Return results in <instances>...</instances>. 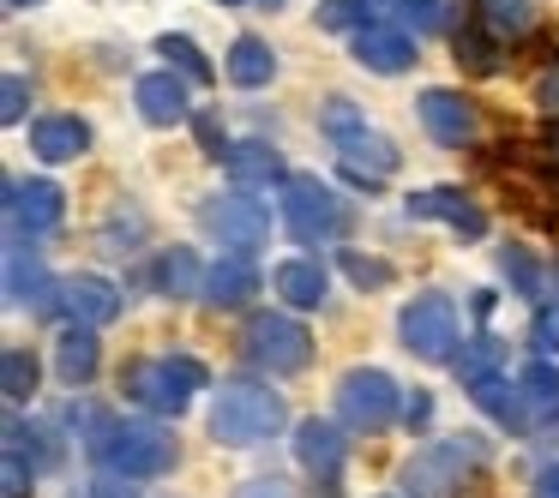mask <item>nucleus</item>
Here are the masks:
<instances>
[{
    "label": "nucleus",
    "instance_id": "7c9ffc66",
    "mask_svg": "<svg viewBox=\"0 0 559 498\" xmlns=\"http://www.w3.org/2000/svg\"><path fill=\"white\" fill-rule=\"evenodd\" d=\"M499 277H506L523 301H542V265H535L530 246H499Z\"/></svg>",
    "mask_w": 559,
    "mask_h": 498
},
{
    "label": "nucleus",
    "instance_id": "ea45409f",
    "mask_svg": "<svg viewBox=\"0 0 559 498\" xmlns=\"http://www.w3.org/2000/svg\"><path fill=\"white\" fill-rule=\"evenodd\" d=\"M343 270H349L355 289H385V282H391V265H385V258H373V253H343Z\"/></svg>",
    "mask_w": 559,
    "mask_h": 498
},
{
    "label": "nucleus",
    "instance_id": "a18cd8bd",
    "mask_svg": "<svg viewBox=\"0 0 559 498\" xmlns=\"http://www.w3.org/2000/svg\"><path fill=\"white\" fill-rule=\"evenodd\" d=\"M235 498H295V493H289V481H241Z\"/></svg>",
    "mask_w": 559,
    "mask_h": 498
},
{
    "label": "nucleus",
    "instance_id": "c9c22d12",
    "mask_svg": "<svg viewBox=\"0 0 559 498\" xmlns=\"http://www.w3.org/2000/svg\"><path fill=\"white\" fill-rule=\"evenodd\" d=\"M319 31H367V0H319Z\"/></svg>",
    "mask_w": 559,
    "mask_h": 498
},
{
    "label": "nucleus",
    "instance_id": "4c0bfd02",
    "mask_svg": "<svg viewBox=\"0 0 559 498\" xmlns=\"http://www.w3.org/2000/svg\"><path fill=\"white\" fill-rule=\"evenodd\" d=\"M397 19L415 37H433V31L445 25V7H439V0H397Z\"/></svg>",
    "mask_w": 559,
    "mask_h": 498
},
{
    "label": "nucleus",
    "instance_id": "f704fd0d",
    "mask_svg": "<svg viewBox=\"0 0 559 498\" xmlns=\"http://www.w3.org/2000/svg\"><path fill=\"white\" fill-rule=\"evenodd\" d=\"M31 481H37V457H25V450H0V493L31 498Z\"/></svg>",
    "mask_w": 559,
    "mask_h": 498
},
{
    "label": "nucleus",
    "instance_id": "2eb2a0df",
    "mask_svg": "<svg viewBox=\"0 0 559 498\" xmlns=\"http://www.w3.org/2000/svg\"><path fill=\"white\" fill-rule=\"evenodd\" d=\"M61 313L85 330H103L121 318V289L109 277H67L61 282Z\"/></svg>",
    "mask_w": 559,
    "mask_h": 498
},
{
    "label": "nucleus",
    "instance_id": "b1692460",
    "mask_svg": "<svg viewBox=\"0 0 559 498\" xmlns=\"http://www.w3.org/2000/svg\"><path fill=\"white\" fill-rule=\"evenodd\" d=\"M469 397L475 402H481V409L487 414H493V421L499 426H511V433H530V402H523V385H511V378L506 373H493V378H481V385H475L469 390Z\"/></svg>",
    "mask_w": 559,
    "mask_h": 498
},
{
    "label": "nucleus",
    "instance_id": "f3484780",
    "mask_svg": "<svg viewBox=\"0 0 559 498\" xmlns=\"http://www.w3.org/2000/svg\"><path fill=\"white\" fill-rule=\"evenodd\" d=\"M337 150H343V174H349L355 186H367V193H379V186L397 174V145L379 138V133H361V138H349V145H337Z\"/></svg>",
    "mask_w": 559,
    "mask_h": 498
},
{
    "label": "nucleus",
    "instance_id": "4be33fe9",
    "mask_svg": "<svg viewBox=\"0 0 559 498\" xmlns=\"http://www.w3.org/2000/svg\"><path fill=\"white\" fill-rule=\"evenodd\" d=\"M103 366V349H97V330L85 325H67L61 342H55V373H61V385H91Z\"/></svg>",
    "mask_w": 559,
    "mask_h": 498
},
{
    "label": "nucleus",
    "instance_id": "aec40b11",
    "mask_svg": "<svg viewBox=\"0 0 559 498\" xmlns=\"http://www.w3.org/2000/svg\"><path fill=\"white\" fill-rule=\"evenodd\" d=\"M229 174H235V186H241V193H259V186L289 181L277 145H265V138H241V145L229 150Z\"/></svg>",
    "mask_w": 559,
    "mask_h": 498
},
{
    "label": "nucleus",
    "instance_id": "20e7f679",
    "mask_svg": "<svg viewBox=\"0 0 559 498\" xmlns=\"http://www.w3.org/2000/svg\"><path fill=\"white\" fill-rule=\"evenodd\" d=\"M283 229L301 246L337 241V234L349 229V205H343L319 174H289V181H283Z\"/></svg>",
    "mask_w": 559,
    "mask_h": 498
},
{
    "label": "nucleus",
    "instance_id": "f8f14e48",
    "mask_svg": "<svg viewBox=\"0 0 559 498\" xmlns=\"http://www.w3.org/2000/svg\"><path fill=\"white\" fill-rule=\"evenodd\" d=\"M7 306H13V313H55V306H61V289L49 282L37 246L7 241Z\"/></svg>",
    "mask_w": 559,
    "mask_h": 498
},
{
    "label": "nucleus",
    "instance_id": "603ef678",
    "mask_svg": "<svg viewBox=\"0 0 559 498\" xmlns=\"http://www.w3.org/2000/svg\"><path fill=\"white\" fill-rule=\"evenodd\" d=\"M554 301H559V282H554Z\"/></svg>",
    "mask_w": 559,
    "mask_h": 498
},
{
    "label": "nucleus",
    "instance_id": "393cba45",
    "mask_svg": "<svg viewBox=\"0 0 559 498\" xmlns=\"http://www.w3.org/2000/svg\"><path fill=\"white\" fill-rule=\"evenodd\" d=\"M223 73H229V85L259 90V85H271V78H277V54H271L265 37H235V49H229V61H223Z\"/></svg>",
    "mask_w": 559,
    "mask_h": 498
},
{
    "label": "nucleus",
    "instance_id": "8fccbe9b",
    "mask_svg": "<svg viewBox=\"0 0 559 498\" xmlns=\"http://www.w3.org/2000/svg\"><path fill=\"white\" fill-rule=\"evenodd\" d=\"M25 7H37V0H7V13H25Z\"/></svg>",
    "mask_w": 559,
    "mask_h": 498
},
{
    "label": "nucleus",
    "instance_id": "f257e3e1",
    "mask_svg": "<svg viewBox=\"0 0 559 498\" xmlns=\"http://www.w3.org/2000/svg\"><path fill=\"white\" fill-rule=\"evenodd\" d=\"M289 409L271 385H253V378H229L211 402V438L217 445H259V438H277Z\"/></svg>",
    "mask_w": 559,
    "mask_h": 498
},
{
    "label": "nucleus",
    "instance_id": "dca6fc26",
    "mask_svg": "<svg viewBox=\"0 0 559 498\" xmlns=\"http://www.w3.org/2000/svg\"><path fill=\"white\" fill-rule=\"evenodd\" d=\"M31 150H37V162H79L91 150L85 114H37L31 121Z\"/></svg>",
    "mask_w": 559,
    "mask_h": 498
},
{
    "label": "nucleus",
    "instance_id": "473e14b6",
    "mask_svg": "<svg viewBox=\"0 0 559 498\" xmlns=\"http://www.w3.org/2000/svg\"><path fill=\"white\" fill-rule=\"evenodd\" d=\"M530 19H535L530 0H487V19H481V25L493 31V37H530Z\"/></svg>",
    "mask_w": 559,
    "mask_h": 498
},
{
    "label": "nucleus",
    "instance_id": "a878e982",
    "mask_svg": "<svg viewBox=\"0 0 559 498\" xmlns=\"http://www.w3.org/2000/svg\"><path fill=\"white\" fill-rule=\"evenodd\" d=\"M518 385H523V402H530V421L535 426L559 421V366L554 361H530L518 373Z\"/></svg>",
    "mask_w": 559,
    "mask_h": 498
},
{
    "label": "nucleus",
    "instance_id": "2f4dec72",
    "mask_svg": "<svg viewBox=\"0 0 559 498\" xmlns=\"http://www.w3.org/2000/svg\"><path fill=\"white\" fill-rule=\"evenodd\" d=\"M157 54L169 66H181V78H193V85H205V78L217 73V66L205 61V49H199L193 37H175V31H169V37H157Z\"/></svg>",
    "mask_w": 559,
    "mask_h": 498
},
{
    "label": "nucleus",
    "instance_id": "4468645a",
    "mask_svg": "<svg viewBox=\"0 0 559 498\" xmlns=\"http://www.w3.org/2000/svg\"><path fill=\"white\" fill-rule=\"evenodd\" d=\"M349 49H355V61H361L367 73H379V78H397V73L415 66V37L403 25H367V31L349 37Z\"/></svg>",
    "mask_w": 559,
    "mask_h": 498
},
{
    "label": "nucleus",
    "instance_id": "6e6552de",
    "mask_svg": "<svg viewBox=\"0 0 559 498\" xmlns=\"http://www.w3.org/2000/svg\"><path fill=\"white\" fill-rule=\"evenodd\" d=\"M397 337L415 361H451L457 354V306L445 301L439 289L415 294L409 306L397 313Z\"/></svg>",
    "mask_w": 559,
    "mask_h": 498
},
{
    "label": "nucleus",
    "instance_id": "ddd939ff",
    "mask_svg": "<svg viewBox=\"0 0 559 498\" xmlns=\"http://www.w3.org/2000/svg\"><path fill=\"white\" fill-rule=\"evenodd\" d=\"M403 210H409L415 222L439 217L451 234H463V241H481V234H487V210H475L457 186H421V193H409V205H403Z\"/></svg>",
    "mask_w": 559,
    "mask_h": 498
},
{
    "label": "nucleus",
    "instance_id": "5701e85b",
    "mask_svg": "<svg viewBox=\"0 0 559 498\" xmlns=\"http://www.w3.org/2000/svg\"><path fill=\"white\" fill-rule=\"evenodd\" d=\"M259 294V270L247 265V258H217V265L205 270V294L199 301L205 306H247Z\"/></svg>",
    "mask_w": 559,
    "mask_h": 498
},
{
    "label": "nucleus",
    "instance_id": "1a4fd4ad",
    "mask_svg": "<svg viewBox=\"0 0 559 498\" xmlns=\"http://www.w3.org/2000/svg\"><path fill=\"white\" fill-rule=\"evenodd\" d=\"M199 222H205V234L223 241L229 253H259V246L271 241V210L259 205L253 193H241V186L205 198V205H199Z\"/></svg>",
    "mask_w": 559,
    "mask_h": 498
},
{
    "label": "nucleus",
    "instance_id": "a19ab883",
    "mask_svg": "<svg viewBox=\"0 0 559 498\" xmlns=\"http://www.w3.org/2000/svg\"><path fill=\"white\" fill-rule=\"evenodd\" d=\"M25 109H31V85L19 73H7V85H0V121L19 126V121H25Z\"/></svg>",
    "mask_w": 559,
    "mask_h": 498
},
{
    "label": "nucleus",
    "instance_id": "f03ea898",
    "mask_svg": "<svg viewBox=\"0 0 559 498\" xmlns=\"http://www.w3.org/2000/svg\"><path fill=\"white\" fill-rule=\"evenodd\" d=\"M205 385H211V373L193 354H151V361H133L121 373V397L151 414H181Z\"/></svg>",
    "mask_w": 559,
    "mask_h": 498
},
{
    "label": "nucleus",
    "instance_id": "9d476101",
    "mask_svg": "<svg viewBox=\"0 0 559 498\" xmlns=\"http://www.w3.org/2000/svg\"><path fill=\"white\" fill-rule=\"evenodd\" d=\"M67 193L55 181H7V241L13 246H37L43 234L61 229Z\"/></svg>",
    "mask_w": 559,
    "mask_h": 498
},
{
    "label": "nucleus",
    "instance_id": "6ab92c4d",
    "mask_svg": "<svg viewBox=\"0 0 559 498\" xmlns=\"http://www.w3.org/2000/svg\"><path fill=\"white\" fill-rule=\"evenodd\" d=\"M295 457H301L307 474L337 481V474H343V433L331 421H301V426H295Z\"/></svg>",
    "mask_w": 559,
    "mask_h": 498
},
{
    "label": "nucleus",
    "instance_id": "de8ad7c7",
    "mask_svg": "<svg viewBox=\"0 0 559 498\" xmlns=\"http://www.w3.org/2000/svg\"><path fill=\"white\" fill-rule=\"evenodd\" d=\"M542 145H547V169L559 174V114H554V121H547V138H542Z\"/></svg>",
    "mask_w": 559,
    "mask_h": 498
},
{
    "label": "nucleus",
    "instance_id": "cd10ccee",
    "mask_svg": "<svg viewBox=\"0 0 559 498\" xmlns=\"http://www.w3.org/2000/svg\"><path fill=\"white\" fill-rule=\"evenodd\" d=\"M451 54H457V66H463V73H475V78H493L499 73V37L487 25H475V19L451 37Z\"/></svg>",
    "mask_w": 559,
    "mask_h": 498
},
{
    "label": "nucleus",
    "instance_id": "7ed1b4c3",
    "mask_svg": "<svg viewBox=\"0 0 559 498\" xmlns=\"http://www.w3.org/2000/svg\"><path fill=\"white\" fill-rule=\"evenodd\" d=\"M91 450L103 457V469H121V474H133V481H157V474H169L175 457H181V445H175V433L163 421H109Z\"/></svg>",
    "mask_w": 559,
    "mask_h": 498
},
{
    "label": "nucleus",
    "instance_id": "423d86ee",
    "mask_svg": "<svg viewBox=\"0 0 559 498\" xmlns=\"http://www.w3.org/2000/svg\"><path fill=\"white\" fill-rule=\"evenodd\" d=\"M331 402H337V421L349 433H385L391 421H403V397L391 385V373H379V366H349L337 378V397Z\"/></svg>",
    "mask_w": 559,
    "mask_h": 498
},
{
    "label": "nucleus",
    "instance_id": "412c9836",
    "mask_svg": "<svg viewBox=\"0 0 559 498\" xmlns=\"http://www.w3.org/2000/svg\"><path fill=\"white\" fill-rule=\"evenodd\" d=\"M325 289H331V277H325L319 258H283L277 265V294H283V306H295V313L325 306Z\"/></svg>",
    "mask_w": 559,
    "mask_h": 498
},
{
    "label": "nucleus",
    "instance_id": "79ce46f5",
    "mask_svg": "<svg viewBox=\"0 0 559 498\" xmlns=\"http://www.w3.org/2000/svg\"><path fill=\"white\" fill-rule=\"evenodd\" d=\"M91 498H139V481L121 469H103L97 481H91Z\"/></svg>",
    "mask_w": 559,
    "mask_h": 498
},
{
    "label": "nucleus",
    "instance_id": "9b49d317",
    "mask_svg": "<svg viewBox=\"0 0 559 498\" xmlns=\"http://www.w3.org/2000/svg\"><path fill=\"white\" fill-rule=\"evenodd\" d=\"M415 114H421V126H427V138L433 145H445V150H463V145H475L481 138V109H475L463 90H421L415 97Z\"/></svg>",
    "mask_w": 559,
    "mask_h": 498
},
{
    "label": "nucleus",
    "instance_id": "49530a36",
    "mask_svg": "<svg viewBox=\"0 0 559 498\" xmlns=\"http://www.w3.org/2000/svg\"><path fill=\"white\" fill-rule=\"evenodd\" d=\"M530 498H559V462H547L542 474H535V486H530Z\"/></svg>",
    "mask_w": 559,
    "mask_h": 498
},
{
    "label": "nucleus",
    "instance_id": "a211bd4d",
    "mask_svg": "<svg viewBox=\"0 0 559 498\" xmlns=\"http://www.w3.org/2000/svg\"><path fill=\"white\" fill-rule=\"evenodd\" d=\"M133 102H139V114H145L151 126L193 121V109H187V78L181 73H145L133 85Z\"/></svg>",
    "mask_w": 559,
    "mask_h": 498
},
{
    "label": "nucleus",
    "instance_id": "0eeeda50",
    "mask_svg": "<svg viewBox=\"0 0 559 498\" xmlns=\"http://www.w3.org/2000/svg\"><path fill=\"white\" fill-rule=\"evenodd\" d=\"M487 462V445L481 438H445L433 450H415L403 462V493L415 498H451L463 486V474H475Z\"/></svg>",
    "mask_w": 559,
    "mask_h": 498
},
{
    "label": "nucleus",
    "instance_id": "bb28decb",
    "mask_svg": "<svg viewBox=\"0 0 559 498\" xmlns=\"http://www.w3.org/2000/svg\"><path fill=\"white\" fill-rule=\"evenodd\" d=\"M157 289L175 294V301H193V294H205V270H199V253H193V246H169V253L157 258Z\"/></svg>",
    "mask_w": 559,
    "mask_h": 498
},
{
    "label": "nucleus",
    "instance_id": "09e8293b",
    "mask_svg": "<svg viewBox=\"0 0 559 498\" xmlns=\"http://www.w3.org/2000/svg\"><path fill=\"white\" fill-rule=\"evenodd\" d=\"M469 313H475V318H493V294H487V289L469 294Z\"/></svg>",
    "mask_w": 559,
    "mask_h": 498
},
{
    "label": "nucleus",
    "instance_id": "c03bdc74",
    "mask_svg": "<svg viewBox=\"0 0 559 498\" xmlns=\"http://www.w3.org/2000/svg\"><path fill=\"white\" fill-rule=\"evenodd\" d=\"M403 426H409V433H421V426H433V397H427V390H415V397H403Z\"/></svg>",
    "mask_w": 559,
    "mask_h": 498
},
{
    "label": "nucleus",
    "instance_id": "c756f323",
    "mask_svg": "<svg viewBox=\"0 0 559 498\" xmlns=\"http://www.w3.org/2000/svg\"><path fill=\"white\" fill-rule=\"evenodd\" d=\"M499 361H506V342L499 337H475V342H463V354H451V366H457V378L469 390L481 385V378H493Z\"/></svg>",
    "mask_w": 559,
    "mask_h": 498
},
{
    "label": "nucleus",
    "instance_id": "58836bf2",
    "mask_svg": "<svg viewBox=\"0 0 559 498\" xmlns=\"http://www.w3.org/2000/svg\"><path fill=\"white\" fill-rule=\"evenodd\" d=\"M193 138H199V150H205L211 162H229V138H223V121H217V109H199L193 114Z\"/></svg>",
    "mask_w": 559,
    "mask_h": 498
},
{
    "label": "nucleus",
    "instance_id": "3c124183",
    "mask_svg": "<svg viewBox=\"0 0 559 498\" xmlns=\"http://www.w3.org/2000/svg\"><path fill=\"white\" fill-rule=\"evenodd\" d=\"M217 7H241V0H217Z\"/></svg>",
    "mask_w": 559,
    "mask_h": 498
},
{
    "label": "nucleus",
    "instance_id": "e433bc0d",
    "mask_svg": "<svg viewBox=\"0 0 559 498\" xmlns=\"http://www.w3.org/2000/svg\"><path fill=\"white\" fill-rule=\"evenodd\" d=\"M506 193L518 198V205L530 210L535 222H542V229H559V205H554V198L542 193V186H530V181H518V174H511V181H506Z\"/></svg>",
    "mask_w": 559,
    "mask_h": 498
},
{
    "label": "nucleus",
    "instance_id": "72a5a7b5",
    "mask_svg": "<svg viewBox=\"0 0 559 498\" xmlns=\"http://www.w3.org/2000/svg\"><path fill=\"white\" fill-rule=\"evenodd\" d=\"M319 126H325V133L337 138V145H349V138H361V133H367V114L355 109L349 97H331L325 109H319Z\"/></svg>",
    "mask_w": 559,
    "mask_h": 498
},
{
    "label": "nucleus",
    "instance_id": "37998d69",
    "mask_svg": "<svg viewBox=\"0 0 559 498\" xmlns=\"http://www.w3.org/2000/svg\"><path fill=\"white\" fill-rule=\"evenodd\" d=\"M535 109H542V114H559V54L547 61L542 85H535Z\"/></svg>",
    "mask_w": 559,
    "mask_h": 498
},
{
    "label": "nucleus",
    "instance_id": "39448f33",
    "mask_svg": "<svg viewBox=\"0 0 559 498\" xmlns=\"http://www.w3.org/2000/svg\"><path fill=\"white\" fill-rule=\"evenodd\" d=\"M241 354L253 366H265V373H277V378H295L313 361V337H307V325L289 313H253L241 330Z\"/></svg>",
    "mask_w": 559,
    "mask_h": 498
},
{
    "label": "nucleus",
    "instance_id": "c85d7f7f",
    "mask_svg": "<svg viewBox=\"0 0 559 498\" xmlns=\"http://www.w3.org/2000/svg\"><path fill=\"white\" fill-rule=\"evenodd\" d=\"M37 378H43V366H37V354H31V349H7V354H0V390H7L13 409L37 397Z\"/></svg>",
    "mask_w": 559,
    "mask_h": 498
}]
</instances>
